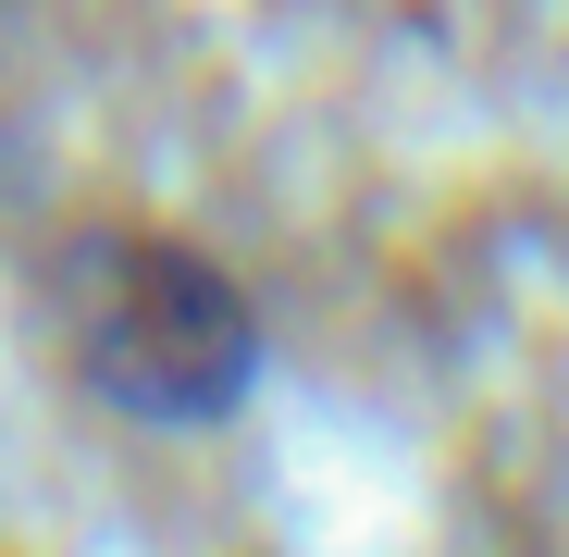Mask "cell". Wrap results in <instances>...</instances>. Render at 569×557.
I'll list each match as a JSON object with an SVG mask.
<instances>
[{
	"label": "cell",
	"mask_w": 569,
	"mask_h": 557,
	"mask_svg": "<svg viewBox=\"0 0 569 557\" xmlns=\"http://www.w3.org/2000/svg\"><path fill=\"white\" fill-rule=\"evenodd\" d=\"M38 298L62 371L137 434H223L260 397V298L173 223H74Z\"/></svg>",
	"instance_id": "obj_1"
}]
</instances>
